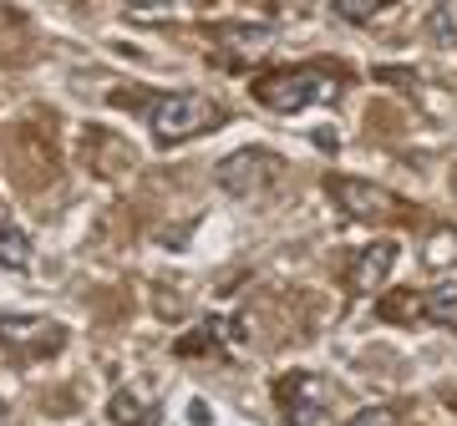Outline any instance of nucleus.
<instances>
[{
	"label": "nucleus",
	"mask_w": 457,
	"mask_h": 426,
	"mask_svg": "<svg viewBox=\"0 0 457 426\" xmlns=\"http://www.w3.org/2000/svg\"><path fill=\"white\" fill-rule=\"evenodd\" d=\"M213 46L224 51V61H260L264 51L275 46V26H264V20H228V26H213Z\"/></svg>",
	"instance_id": "obj_7"
},
{
	"label": "nucleus",
	"mask_w": 457,
	"mask_h": 426,
	"mask_svg": "<svg viewBox=\"0 0 457 426\" xmlns=\"http://www.w3.org/2000/svg\"><path fill=\"white\" fill-rule=\"evenodd\" d=\"M132 16H183V11H209L213 0H122Z\"/></svg>",
	"instance_id": "obj_17"
},
{
	"label": "nucleus",
	"mask_w": 457,
	"mask_h": 426,
	"mask_svg": "<svg viewBox=\"0 0 457 426\" xmlns=\"http://www.w3.org/2000/svg\"><path fill=\"white\" fill-rule=\"evenodd\" d=\"M219 340H245V320H219V315H209V320L198 330H188L173 350H179V356H213Z\"/></svg>",
	"instance_id": "obj_9"
},
{
	"label": "nucleus",
	"mask_w": 457,
	"mask_h": 426,
	"mask_svg": "<svg viewBox=\"0 0 457 426\" xmlns=\"http://www.w3.org/2000/svg\"><path fill=\"white\" fill-rule=\"evenodd\" d=\"M0 224H5V203H0Z\"/></svg>",
	"instance_id": "obj_21"
},
{
	"label": "nucleus",
	"mask_w": 457,
	"mask_h": 426,
	"mask_svg": "<svg viewBox=\"0 0 457 426\" xmlns=\"http://www.w3.org/2000/svg\"><path fill=\"white\" fill-rule=\"evenodd\" d=\"M326 193H330V203L341 209V218H351V224H392V218H407V213H402V198H396L392 188H381V183L330 173Z\"/></svg>",
	"instance_id": "obj_3"
},
{
	"label": "nucleus",
	"mask_w": 457,
	"mask_h": 426,
	"mask_svg": "<svg viewBox=\"0 0 457 426\" xmlns=\"http://www.w3.org/2000/svg\"><path fill=\"white\" fill-rule=\"evenodd\" d=\"M213 178H219V188H224L228 198H260L264 188L279 178V158L270 148H239L219 163Z\"/></svg>",
	"instance_id": "obj_5"
},
{
	"label": "nucleus",
	"mask_w": 457,
	"mask_h": 426,
	"mask_svg": "<svg viewBox=\"0 0 457 426\" xmlns=\"http://www.w3.org/2000/svg\"><path fill=\"white\" fill-rule=\"evenodd\" d=\"M275 406L285 426H320L326 422V381L315 371H285L275 381Z\"/></svg>",
	"instance_id": "obj_6"
},
{
	"label": "nucleus",
	"mask_w": 457,
	"mask_h": 426,
	"mask_svg": "<svg viewBox=\"0 0 457 426\" xmlns=\"http://www.w3.org/2000/svg\"><path fill=\"white\" fill-rule=\"evenodd\" d=\"M453 193H457V173H453Z\"/></svg>",
	"instance_id": "obj_22"
},
{
	"label": "nucleus",
	"mask_w": 457,
	"mask_h": 426,
	"mask_svg": "<svg viewBox=\"0 0 457 426\" xmlns=\"http://www.w3.org/2000/svg\"><path fill=\"white\" fill-rule=\"evenodd\" d=\"M87 148H92V173L97 178H122L132 168V148L112 132H87Z\"/></svg>",
	"instance_id": "obj_10"
},
{
	"label": "nucleus",
	"mask_w": 457,
	"mask_h": 426,
	"mask_svg": "<svg viewBox=\"0 0 457 426\" xmlns=\"http://www.w3.org/2000/svg\"><path fill=\"white\" fill-rule=\"evenodd\" d=\"M326 5L341 20H351V26H366V20H376L386 5H392V0H326Z\"/></svg>",
	"instance_id": "obj_18"
},
{
	"label": "nucleus",
	"mask_w": 457,
	"mask_h": 426,
	"mask_svg": "<svg viewBox=\"0 0 457 426\" xmlns=\"http://www.w3.org/2000/svg\"><path fill=\"white\" fill-rule=\"evenodd\" d=\"M427 41L432 46H457V0H437L432 11H427Z\"/></svg>",
	"instance_id": "obj_14"
},
{
	"label": "nucleus",
	"mask_w": 457,
	"mask_h": 426,
	"mask_svg": "<svg viewBox=\"0 0 457 426\" xmlns=\"http://www.w3.org/2000/svg\"><path fill=\"white\" fill-rule=\"evenodd\" d=\"M422 299H427V325H447L457 335V284H432Z\"/></svg>",
	"instance_id": "obj_15"
},
{
	"label": "nucleus",
	"mask_w": 457,
	"mask_h": 426,
	"mask_svg": "<svg viewBox=\"0 0 457 426\" xmlns=\"http://www.w3.org/2000/svg\"><path fill=\"white\" fill-rule=\"evenodd\" d=\"M249 92H254L260 107H270V112H279V117H295V112H305V107H330V102H341L345 71L341 66H320V61L279 66V71L254 77Z\"/></svg>",
	"instance_id": "obj_1"
},
{
	"label": "nucleus",
	"mask_w": 457,
	"mask_h": 426,
	"mask_svg": "<svg viewBox=\"0 0 457 426\" xmlns=\"http://www.w3.org/2000/svg\"><path fill=\"white\" fill-rule=\"evenodd\" d=\"M66 345V325L41 320V315H0V350L11 361L31 365V361H51Z\"/></svg>",
	"instance_id": "obj_4"
},
{
	"label": "nucleus",
	"mask_w": 457,
	"mask_h": 426,
	"mask_svg": "<svg viewBox=\"0 0 457 426\" xmlns=\"http://www.w3.org/2000/svg\"><path fill=\"white\" fill-rule=\"evenodd\" d=\"M219 127V107L198 92H158L147 97V132L158 148H179L188 137H204V132Z\"/></svg>",
	"instance_id": "obj_2"
},
{
	"label": "nucleus",
	"mask_w": 457,
	"mask_h": 426,
	"mask_svg": "<svg viewBox=\"0 0 457 426\" xmlns=\"http://www.w3.org/2000/svg\"><path fill=\"white\" fill-rule=\"evenodd\" d=\"M107 422L112 426H153L158 422V406H147L137 391L122 386V391H112V401H107Z\"/></svg>",
	"instance_id": "obj_12"
},
{
	"label": "nucleus",
	"mask_w": 457,
	"mask_h": 426,
	"mask_svg": "<svg viewBox=\"0 0 457 426\" xmlns=\"http://www.w3.org/2000/svg\"><path fill=\"white\" fill-rule=\"evenodd\" d=\"M396 254H402V249H396L392 239L361 244L356 259H351V269H345V290H351V295H376V290L386 284V274L396 269Z\"/></svg>",
	"instance_id": "obj_8"
},
{
	"label": "nucleus",
	"mask_w": 457,
	"mask_h": 426,
	"mask_svg": "<svg viewBox=\"0 0 457 426\" xmlns=\"http://www.w3.org/2000/svg\"><path fill=\"white\" fill-rule=\"evenodd\" d=\"M376 315L386 320V325H427V299L417 290H392V295H381Z\"/></svg>",
	"instance_id": "obj_11"
},
{
	"label": "nucleus",
	"mask_w": 457,
	"mask_h": 426,
	"mask_svg": "<svg viewBox=\"0 0 457 426\" xmlns=\"http://www.w3.org/2000/svg\"><path fill=\"white\" fill-rule=\"evenodd\" d=\"M26 264H31V233L0 224V269H26Z\"/></svg>",
	"instance_id": "obj_16"
},
{
	"label": "nucleus",
	"mask_w": 457,
	"mask_h": 426,
	"mask_svg": "<svg viewBox=\"0 0 457 426\" xmlns=\"http://www.w3.org/2000/svg\"><path fill=\"white\" fill-rule=\"evenodd\" d=\"M422 264L432 269V274L457 269V229H453V224H437V229L422 239Z\"/></svg>",
	"instance_id": "obj_13"
},
{
	"label": "nucleus",
	"mask_w": 457,
	"mask_h": 426,
	"mask_svg": "<svg viewBox=\"0 0 457 426\" xmlns=\"http://www.w3.org/2000/svg\"><path fill=\"white\" fill-rule=\"evenodd\" d=\"M351 426H402V416H396L392 406H366L351 416Z\"/></svg>",
	"instance_id": "obj_19"
},
{
	"label": "nucleus",
	"mask_w": 457,
	"mask_h": 426,
	"mask_svg": "<svg viewBox=\"0 0 457 426\" xmlns=\"http://www.w3.org/2000/svg\"><path fill=\"white\" fill-rule=\"evenodd\" d=\"M0 426H16V411H11V401H0Z\"/></svg>",
	"instance_id": "obj_20"
}]
</instances>
